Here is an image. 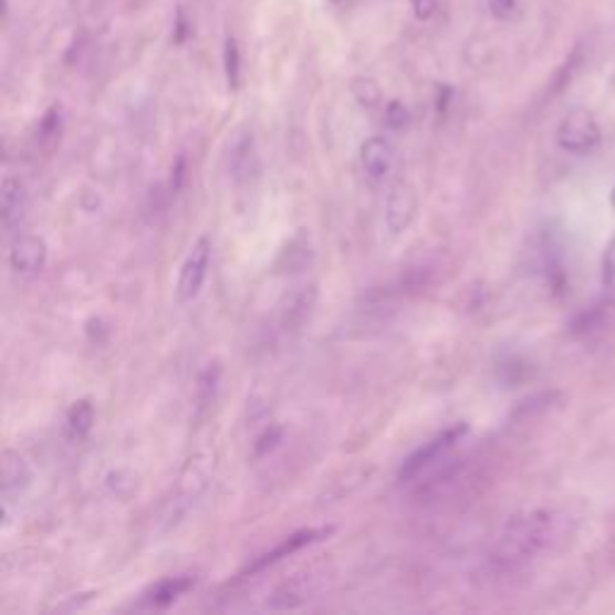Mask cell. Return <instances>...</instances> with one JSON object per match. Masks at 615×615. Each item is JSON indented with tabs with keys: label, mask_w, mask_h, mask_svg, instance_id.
Masks as SVG:
<instances>
[{
	"label": "cell",
	"mask_w": 615,
	"mask_h": 615,
	"mask_svg": "<svg viewBox=\"0 0 615 615\" xmlns=\"http://www.w3.org/2000/svg\"><path fill=\"white\" fill-rule=\"evenodd\" d=\"M611 207H613V212H615V186L611 190Z\"/></svg>",
	"instance_id": "cell-20"
},
{
	"label": "cell",
	"mask_w": 615,
	"mask_h": 615,
	"mask_svg": "<svg viewBox=\"0 0 615 615\" xmlns=\"http://www.w3.org/2000/svg\"><path fill=\"white\" fill-rule=\"evenodd\" d=\"M49 246L41 236L24 233L10 248V268L22 277H34L46 268Z\"/></svg>",
	"instance_id": "cell-7"
},
{
	"label": "cell",
	"mask_w": 615,
	"mask_h": 615,
	"mask_svg": "<svg viewBox=\"0 0 615 615\" xmlns=\"http://www.w3.org/2000/svg\"><path fill=\"white\" fill-rule=\"evenodd\" d=\"M317 299L315 286H301L286 296V301L282 303V327L284 330H293L296 325H301L303 320L311 315L313 305Z\"/></svg>",
	"instance_id": "cell-10"
},
{
	"label": "cell",
	"mask_w": 615,
	"mask_h": 615,
	"mask_svg": "<svg viewBox=\"0 0 615 615\" xmlns=\"http://www.w3.org/2000/svg\"><path fill=\"white\" fill-rule=\"evenodd\" d=\"M92 424H94V407L90 404V399H80L67 409L65 436L73 442L85 440L90 436Z\"/></svg>",
	"instance_id": "cell-13"
},
{
	"label": "cell",
	"mask_w": 615,
	"mask_h": 615,
	"mask_svg": "<svg viewBox=\"0 0 615 615\" xmlns=\"http://www.w3.org/2000/svg\"><path fill=\"white\" fill-rule=\"evenodd\" d=\"M361 166L371 180H385L395 166V147L383 135H373L361 145Z\"/></svg>",
	"instance_id": "cell-8"
},
{
	"label": "cell",
	"mask_w": 615,
	"mask_h": 615,
	"mask_svg": "<svg viewBox=\"0 0 615 615\" xmlns=\"http://www.w3.org/2000/svg\"><path fill=\"white\" fill-rule=\"evenodd\" d=\"M601 282H604V289L611 296H615V239H611L604 258H601Z\"/></svg>",
	"instance_id": "cell-16"
},
{
	"label": "cell",
	"mask_w": 615,
	"mask_h": 615,
	"mask_svg": "<svg viewBox=\"0 0 615 615\" xmlns=\"http://www.w3.org/2000/svg\"><path fill=\"white\" fill-rule=\"evenodd\" d=\"M223 70H227L229 87L236 92L241 87V49L233 37H229L227 46H223Z\"/></svg>",
	"instance_id": "cell-14"
},
{
	"label": "cell",
	"mask_w": 615,
	"mask_h": 615,
	"mask_svg": "<svg viewBox=\"0 0 615 615\" xmlns=\"http://www.w3.org/2000/svg\"><path fill=\"white\" fill-rule=\"evenodd\" d=\"M467 432H469L467 424H455L438 432L436 438L424 442L416 452H411L407 459H404V465L399 467V481H411L418 477V473H424L428 467L436 465L440 457L450 452L452 447L467 436Z\"/></svg>",
	"instance_id": "cell-3"
},
{
	"label": "cell",
	"mask_w": 615,
	"mask_h": 615,
	"mask_svg": "<svg viewBox=\"0 0 615 615\" xmlns=\"http://www.w3.org/2000/svg\"><path fill=\"white\" fill-rule=\"evenodd\" d=\"M385 121L393 125V128H402L407 123V108H404L399 102H393L385 111Z\"/></svg>",
	"instance_id": "cell-19"
},
{
	"label": "cell",
	"mask_w": 615,
	"mask_h": 615,
	"mask_svg": "<svg viewBox=\"0 0 615 615\" xmlns=\"http://www.w3.org/2000/svg\"><path fill=\"white\" fill-rule=\"evenodd\" d=\"M601 139H604L601 125L592 111L584 106L570 108L555 131L557 147L567 154H575V157L592 154L601 145Z\"/></svg>",
	"instance_id": "cell-2"
},
{
	"label": "cell",
	"mask_w": 615,
	"mask_h": 615,
	"mask_svg": "<svg viewBox=\"0 0 615 615\" xmlns=\"http://www.w3.org/2000/svg\"><path fill=\"white\" fill-rule=\"evenodd\" d=\"M411 8H414V15L426 22L438 12V0H411Z\"/></svg>",
	"instance_id": "cell-18"
},
{
	"label": "cell",
	"mask_w": 615,
	"mask_h": 615,
	"mask_svg": "<svg viewBox=\"0 0 615 615\" xmlns=\"http://www.w3.org/2000/svg\"><path fill=\"white\" fill-rule=\"evenodd\" d=\"M209 262H212V241H209V236H200V239L192 243L184 268H180V277H178L180 301L188 303L192 299H198V293L202 291V284L207 279Z\"/></svg>",
	"instance_id": "cell-4"
},
{
	"label": "cell",
	"mask_w": 615,
	"mask_h": 615,
	"mask_svg": "<svg viewBox=\"0 0 615 615\" xmlns=\"http://www.w3.org/2000/svg\"><path fill=\"white\" fill-rule=\"evenodd\" d=\"M27 209V186L15 176H6L0 184V217H3V227H12L24 217Z\"/></svg>",
	"instance_id": "cell-9"
},
{
	"label": "cell",
	"mask_w": 615,
	"mask_h": 615,
	"mask_svg": "<svg viewBox=\"0 0 615 615\" xmlns=\"http://www.w3.org/2000/svg\"><path fill=\"white\" fill-rule=\"evenodd\" d=\"M192 586H195V577H190V575L161 580L157 586H152V590L145 594V606L147 608L171 606L178 596H184L186 592H190Z\"/></svg>",
	"instance_id": "cell-11"
},
{
	"label": "cell",
	"mask_w": 615,
	"mask_h": 615,
	"mask_svg": "<svg viewBox=\"0 0 615 615\" xmlns=\"http://www.w3.org/2000/svg\"><path fill=\"white\" fill-rule=\"evenodd\" d=\"M488 8L496 20H510L517 10V0H488Z\"/></svg>",
	"instance_id": "cell-17"
},
{
	"label": "cell",
	"mask_w": 615,
	"mask_h": 615,
	"mask_svg": "<svg viewBox=\"0 0 615 615\" xmlns=\"http://www.w3.org/2000/svg\"><path fill=\"white\" fill-rule=\"evenodd\" d=\"M352 94L356 96V102L363 106V108H375L377 104H381V87H377V82L373 77H356L352 82Z\"/></svg>",
	"instance_id": "cell-15"
},
{
	"label": "cell",
	"mask_w": 615,
	"mask_h": 615,
	"mask_svg": "<svg viewBox=\"0 0 615 615\" xmlns=\"http://www.w3.org/2000/svg\"><path fill=\"white\" fill-rule=\"evenodd\" d=\"M32 481V469L20 452L8 450L3 455V491L6 496L22 493Z\"/></svg>",
	"instance_id": "cell-12"
},
{
	"label": "cell",
	"mask_w": 615,
	"mask_h": 615,
	"mask_svg": "<svg viewBox=\"0 0 615 615\" xmlns=\"http://www.w3.org/2000/svg\"><path fill=\"white\" fill-rule=\"evenodd\" d=\"M330 3H334V6H340V3H344V0H330Z\"/></svg>",
	"instance_id": "cell-21"
},
{
	"label": "cell",
	"mask_w": 615,
	"mask_h": 615,
	"mask_svg": "<svg viewBox=\"0 0 615 615\" xmlns=\"http://www.w3.org/2000/svg\"><path fill=\"white\" fill-rule=\"evenodd\" d=\"M332 534H334V527L301 529V531H296V534L286 536V539H284L282 543H279V546H274L272 551L262 553L253 565H248V567H246L243 575H256V572H262V570H268V567L277 565V563H282L284 557H289V555H293V553H299V551H303V549H308V546H313V543H317V541H325V539L332 536Z\"/></svg>",
	"instance_id": "cell-5"
},
{
	"label": "cell",
	"mask_w": 615,
	"mask_h": 615,
	"mask_svg": "<svg viewBox=\"0 0 615 615\" xmlns=\"http://www.w3.org/2000/svg\"><path fill=\"white\" fill-rule=\"evenodd\" d=\"M416 209H418V198H416V190L409 184H397L389 188L387 192V202H385V223L389 233H404L416 217Z\"/></svg>",
	"instance_id": "cell-6"
},
{
	"label": "cell",
	"mask_w": 615,
	"mask_h": 615,
	"mask_svg": "<svg viewBox=\"0 0 615 615\" xmlns=\"http://www.w3.org/2000/svg\"><path fill=\"white\" fill-rule=\"evenodd\" d=\"M584 510L575 505H546L510 517L491 549V563L498 567H520L553 551L575 534Z\"/></svg>",
	"instance_id": "cell-1"
}]
</instances>
